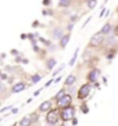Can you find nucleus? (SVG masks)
<instances>
[{
    "label": "nucleus",
    "instance_id": "1",
    "mask_svg": "<svg viewBox=\"0 0 118 126\" xmlns=\"http://www.w3.org/2000/svg\"><path fill=\"white\" fill-rule=\"evenodd\" d=\"M103 42H104V35H103L101 31H99V32L94 34L90 37V39H89V46L96 47V46L101 45Z\"/></svg>",
    "mask_w": 118,
    "mask_h": 126
},
{
    "label": "nucleus",
    "instance_id": "8",
    "mask_svg": "<svg viewBox=\"0 0 118 126\" xmlns=\"http://www.w3.org/2000/svg\"><path fill=\"white\" fill-rule=\"evenodd\" d=\"M64 36V29L61 27H56L52 30V37L54 39H60Z\"/></svg>",
    "mask_w": 118,
    "mask_h": 126
},
{
    "label": "nucleus",
    "instance_id": "41",
    "mask_svg": "<svg viewBox=\"0 0 118 126\" xmlns=\"http://www.w3.org/2000/svg\"><path fill=\"white\" fill-rule=\"evenodd\" d=\"M22 63H23V64H28V60H27V59H23Z\"/></svg>",
    "mask_w": 118,
    "mask_h": 126
},
{
    "label": "nucleus",
    "instance_id": "29",
    "mask_svg": "<svg viewBox=\"0 0 118 126\" xmlns=\"http://www.w3.org/2000/svg\"><path fill=\"white\" fill-rule=\"evenodd\" d=\"M105 12H107V11H105V9L103 8V9H102V12L100 13V17H102V16H104V13H105Z\"/></svg>",
    "mask_w": 118,
    "mask_h": 126
},
{
    "label": "nucleus",
    "instance_id": "30",
    "mask_svg": "<svg viewBox=\"0 0 118 126\" xmlns=\"http://www.w3.org/2000/svg\"><path fill=\"white\" fill-rule=\"evenodd\" d=\"M73 125H78V119L73 118Z\"/></svg>",
    "mask_w": 118,
    "mask_h": 126
},
{
    "label": "nucleus",
    "instance_id": "36",
    "mask_svg": "<svg viewBox=\"0 0 118 126\" xmlns=\"http://www.w3.org/2000/svg\"><path fill=\"white\" fill-rule=\"evenodd\" d=\"M39 93H41V89H39V90H37V92H35V93H34V96L39 95Z\"/></svg>",
    "mask_w": 118,
    "mask_h": 126
},
{
    "label": "nucleus",
    "instance_id": "7",
    "mask_svg": "<svg viewBox=\"0 0 118 126\" xmlns=\"http://www.w3.org/2000/svg\"><path fill=\"white\" fill-rule=\"evenodd\" d=\"M69 39H71V32H68V34H65L64 36L59 39V45H60L61 49H65V47L67 46V44H68V42H69Z\"/></svg>",
    "mask_w": 118,
    "mask_h": 126
},
{
    "label": "nucleus",
    "instance_id": "24",
    "mask_svg": "<svg viewBox=\"0 0 118 126\" xmlns=\"http://www.w3.org/2000/svg\"><path fill=\"white\" fill-rule=\"evenodd\" d=\"M42 4H43V6H46V7H49L50 5H51V0H43Z\"/></svg>",
    "mask_w": 118,
    "mask_h": 126
},
{
    "label": "nucleus",
    "instance_id": "9",
    "mask_svg": "<svg viewBox=\"0 0 118 126\" xmlns=\"http://www.w3.org/2000/svg\"><path fill=\"white\" fill-rule=\"evenodd\" d=\"M24 89H26V84L23 83V82H19V83L14 84V86L12 87V93H14V94L21 93L22 90H24Z\"/></svg>",
    "mask_w": 118,
    "mask_h": 126
},
{
    "label": "nucleus",
    "instance_id": "16",
    "mask_svg": "<svg viewBox=\"0 0 118 126\" xmlns=\"http://www.w3.org/2000/svg\"><path fill=\"white\" fill-rule=\"evenodd\" d=\"M79 47H76L75 49V52H74V54H73V57H72V59L69 60V66H73L74 65V63H75V60H76V58H78V53H79Z\"/></svg>",
    "mask_w": 118,
    "mask_h": 126
},
{
    "label": "nucleus",
    "instance_id": "37",
    "mask_svg": "<svg viewBox=\"0 0 118 126\" xmlns=\"http://www.w3.org/2000/svg\"><path fill=\"white\" fill-rule=\"evenodd\" d=\"M1 79H2V80H6V79H7V75H6V74H2V75H1Z\"/></svg>",
    "mask_w": 118,
    "mask_h": 126
},
{
    "label": "nucleus",
    "instance_id": "26",
    "mask_svg": "<svg viewBox=\"0 0 118 126\" xmlns=\"http://www.w3.org/2000/svg\"><path fill=\"white\" fill-rule=\"evenodd\" d=\"M38 26H39V22H38V21H34V23L31 24L33 28H36V27H38Z\"/></svg>",
    "mask_w": 118,
    "mask_h": 126
},
{
    "label": "nucleus",
    "instance_id": "33",
    "mask_svg": "<svg viewBox=\"0 0 118 126\" xmlns=\"http://www.w3.org/2000/svg\"><path fill=\"white\" fill-rule=\"evenodd\" d=\"M15 61H16V63H20V61H22V59H21L20 57H16L15 58Z\"/></svg>",
    "mask_w": 118,
    "mask_h": 126
},
{
    "label": "nucleus",
    "instance_id": "6",
    "mask_svg": "<svg viewBox=\"0 0 118 126\" xmlns=\"http://www.w3.org/2000/svg\"><path fill=\"white\" fill-rule=\"evenodd\" d=\"M99 77H100V69L93 68L90 72L88 73L87 79H88V81H90V82H96V80L99 79Z\"/></svg>",
    "mask_w": 118,
    "mask_h": 126
},
{
    "label": "nucleus",
    "instance_id": "44",
    "mask_svg": "<svg viewBox=\"0 0 118 126\" xmlns=\"http://www.w3.org/2000/svg\"><path fill=\"white\" fill-rule=\"evenodd\" d=\"M0 104H1V101H0Z\"/></svg>",
    "mask_w": 118,
    "mask_h": 126
},
{
    "label": "nucleus",
    "instance_id": "38",
    "mask_svg": "<svg viewBox=\"0 0 118 126\" xmlns=\"http://www.w3.org/2000/svg\"><path fill=\"white\" fill-rule=\"evenodd\" d=\"M17 111H19V109H13V110H12V113H16V112H17Z\"/></svg>",
    "mask_w": 118,
    "mask_h": 126
},
{
    "label": "nucleus",
    "instance_id": "12",
    "mask_svg": "<svg viewBox=\"0 0 118 126\" xmlns=\"http://www.w3.org/2000/svg\"><path fill=\"white\" fill-rule=\"evenodd\" d=\"M50 108H51V102H50V101H45V102H43V103L39 105V110L48 111V110H50Z\"/></svg>",
    "mask_w": 118,
    "mask_h": 126
},
{
    "label": "nucleus",
    "instance_id": "28",
    "mask_svg": "<svg viewBox=\"0 0 118 126\" xmlns=\"http://www.w3.org/2000/svg\"><path fill=\"white\" fill-rule=\"evenodd\" d=\"M8 109H12V105H9V107H6V108H4V109H1V110H0V112H5V111L8 110Z\"/></svg>",
    "mask_w": 118,
    "mask_h": 126
},
{
    "label": "nucleus",
    "instance_id": "32",
    "mask_svg": "<svg viewBox=\"0 0 118 126\" xmlns=\"http://www.w3.org/2000/svg\"><path fill=\"white\" fill-rule=\"evenodd\" d=\"M34 51H35V52H38V51H39V47L35 45V46H34Z\"/></svg>",
    "mask_w": 118,
    "mask_h": 126
},
{
    "label": "nucleus",
    "instance_id": "23",
    "mask_svg": "<svg viewBox=\"0 0 118 126\" xmlns=\"http://www.w3.org/2000/svg\"><path fill=\"white\" fill-rule=\"evenodd\" d=\"M107 43H108V44H114V43H115V37H114V36L108 37V38H107Z\"/></svg>",
    "mask_w": 118,
    "mask_h": 126
},
{
    "label": "nucleus",
    "instance_id": "22",
    "mask_svg": "<svg viewBox=\"0 0 118 126\" xmlns=\"http://www.w3.org/2000/svg\"><path fill=\"white\" fill-rule=\"evenodd\" d=\"M81 111H82L84 113H88V112H89V108L87 107V104H84V105H81Z\"/></svg>",
    "mask_w": 118,
    "mask_h": 126
},
{
    "label": "nucleus",
    "instance_id": "14",
    "mask_svg": "<svg viewBox=\"0 0 118 126\" xmlns=\"http://www.w3.org/2000/svg\"><path fill=\"white\" fill-rule=\"evenodd\" d=\"M111 31V24L110 23H105L104 26L102 27V29H101V32H102L103 35H109Z\"/></svg>",
    "mask_w": 118,
    "mask_h": 126
},
{
    "label": "nucleus",
    "instance_id": "19",
    "mask_svg": "<svg viewBox=\"0 0 118 126\" xmlns=\"http://www.w3.org/2000/svg\"><path fill=\"white\" fill-rule=\"evenodd\" d=\"M64 67H65V64H61V65L59 66V67H58V68L56 69V71H54L53 73H52V75H53V77H56L57 74H59V73H60L61 71H63V68H64Z\"/></svg>",
    "mask_w": 118,
    "mask_h": 126
},
{
    "label": "nucleus",
    "instance_id": "5",
    "mask_svg": "<svg viewBox=\"0 0 118 126\" xmlns=\"http://www.w3.org/2000/svg\"><path fill=\"white\" fill-rule=\"evenodd\" d=\"M58 119H59V112H58L57 109L49 111V113L46 115V122L49 124H51V125L56 124L58 122Z\"/></svg>",
    "mask_w": 118,
    "mask_h": 126
},
{
    "label": "nucleus",
    "instance_id": "18",
    "mask_svg": "<svg viewBox=\"0 0 118 126\" xmlns=\"http://www.w3.org/2000/svg\"><path fill=\"white\" fill-rule=\"evenodd\" d=\"M41 80H42V77H41V75H38V74H35V75L31 77V81H33V83H37V82H39Z\"/></svg>",
    "mask_w": 118,
    "mask_h": 126
},
{
    "label": "nucleus",
    "instance_id": "40",
    "mask_svg": "<svg viewBox=\"0 0 118 126\" xmlns=\"http://www.w3.org/2000/svg\"><path fill=\"white\" fill-rule=\"evenodd\" d=\"M60 80H61V77H59V78H57V79H56V81H54V82L57 83V82H59Z\"/></svg>",
    "mask_w": 118,
    "mask_h": 126
},
{
    "label": "nucleus",
    "instance_id": "17",
    "mask_svg": "<svg viewBox=\"0 0 118 126\" xmlns=\"http://www.w3.org/2000/svg\"><path fill=\"white\" fill-rule=\"evenodd\" d=\"M97 5V0H88L87 1V7L89 9H94Z\"/></svg>",
    "mask_w": 118,
    "mask_h": 126
},
{
    "label": "nucleus",
    "instance_id": "2",
    "mask_svg": "<svg viewBox=\"0 0 118 126\" xmlns=\"http://www.w3.org/2000/svg\"><path fill=\"white\" fill-rule=\"evenodd\" d=\"M74 115H75V108L73 107H67V108H64L63 111H61V118L63 120L67 122V120H71V119L74 118Z\"/></svg>",
    "mask_w": 118,
    "mask_h": 126
},
{
    "label": "nucleus",
    "instance_id": "11",
    "mask_svg": "<svg viewBox=\"0 0 118 126\" xmlns=\"http://www.w3.org/2000/svg\"><path fill=\"white\" fill-rule=\"evenodd\" d=\"M31 124V119L30 117H23L19 123V126H30Z\"/></svg>",
    "mask_w": 118,
    "mask_h": 126
},
{
    "label": "nucleus",
    "instance_id": "4",
    "mask_svg": "<svg viewBox=\"0 0 118 126\" xmlns=\"http://www.w3.org/2000/svg\"><path fill=\"white\" fill-rule=\"evenodd\" d=\"M71 103H72V96L68 95V94H65L60 99H58L57 101V107L64 109V108L69 107Z\"/></svg>",
    "mask_w": 118,
    "mask_h": 126
},
{
    "label": "nucleus",
    "instance_id": "27",
    "mask_svg": "<svg viewBox=\"0 0 118 126\" xmlns=\"http://www.w3.org/2000/svg\"><path fill=\"white\" fill-rule=\"evenodd\" d=\"M90 20H91V16H89V17H88V19L86 20V22L84 23V26H82V28H84V27H86V26H87V24H88V22H89Z\"/></svg>",
    "mask_w": 118,
    "mask_h": 126
},
{
    "label": "nucleus",
    "instance_id": "20",
    "mask_svg": "<svg viewBox=\"0 0 118 126\" xmlns=\"http://www.w3.org/2000/svg\"><path fill=\"white\" fill-rule=\"evenodd\" d=\"M64 95H65V89H61V90H59V92H58V94H57V95L54 96V98H56V99H57V101H58V99H60V98H61V97H63V96H64Z\"/></svg>",
    "mask_w": 118,
    "mask_h": 126
},
{
    "label": "nucleus",
    "instance_id": "35",
    "mask_svg": "<svg viewBox=\"0 0 118 126\" xmlns=\"http://www.w3.org/2000/svg\"><path fill=\"white\" fill-rule=\"evenodd\" d=\"M17 53H19V52H17L16 50H12V54H14V56H15V54H17Z\"/></svg>",
    "mask_w": 118,
    "mask_h": 126
},
{
    "label": "nucleus",
    "instance_id": "43",
    "mask_svg": "<svg viewBox=\"0 0 118 126\" xmlns=\"http://www.w3.org/2000/svg\"><path fill=\"white\" fill-rule=\"evenodd\" d=\"M80 1H88V0H80Z\"/></svg>",
    "mask_w": 118,
    "mask_h": 126
},
{
    "label": "nucleus",
    "instance_id": "10",
    "mask_svg": "<svg viewBox=\"0 0 118 126\" xmlns=\"http://www.w3.org/2000/svg\"><path fill=\"white\" fill-rule=\"evenodd\" d=\"M56 64H57V59L56 58H49L46 60V68L49 69V71H51L56 66Z\"/></svg>",
    "mask_w": 118,
    "mask_h": 126
},
{
    "label": "nucleus",
    "instance_id": "34",
    "mask_svg": "<svg viewBox=\"0 0 118 126\" xmlns=\"http://www.w3.org/2000/svg\"><path fill=\"white\" fill-rule=\"evenodd\" d=\"M26 38H27V35H26V34L21 35V39H26Z\"/></svg>",
    "mask_w": 118,
    "mask_h": 126
},
{
    "label": "nucleus",
    "instance_id": "21",
    "mask_svg": "<svg viewBox=\"0 0 118 126\" xmlns=\"http://www.w3.org/2000/svg\"><path fill=\"white\" fill-rule=\"evenodd\" d=\"M42 14H43L44 16H46V15H53V12L50 11V9H43Z\"/></svg>",
    "mask_w": 118,
    "mask_h": 126
},
{
    "label": "nucleus",
    "instance_id": "13",
    "mask_svg": "<svg viewBox=\"0 0 118 126\" xmlns=\"http://www.w3.org/2000/svg\"><path fill=\"white\" fill-rule=\"evenodd\" d=\"M71 4H72V0H59L58 1V6L59 7H64V8L69 7Z\"/></svg>",
    "mask_w": 118,
    "mask_h": 126
},
{
    "label": "nucleus",
    "instance_id": "42",
    "mask_svg": "<svg viewBox=\"0 0 118 126\" xmlns=\"http://www.w3.org/2000/svg\"><path fill=\"white\" fill-rule=\"evenodd\" d=\"M2 89H4V84L0 83V90H2Z\"/></svg>",
    "mask_w": 118,
    "mask_h": 126
},
{
    "label": "nucleus",
    "instance_id": "25",
    "mask_svg": "<svg viewBox=\"0 0 118 126\" xmlns=\"http://www.w3.org/2000/svg\"><path fill=\"white\" fill-rule=\"evenodd\" d=\"M73 26H74V22H71L68 24V26H67V30L69 31V32H71V31H72V28H73Z\"/></svg>",
    "mask_w": 118,
    "mask_h": 126
},
{
    "label": "nucleus",
    "instance_id": "31",
    "mask_svg": "<svg viewBox=\"0 0 118 126\" xmlns=\"http://www.w3.org/2000/svg\"><path fill=\"white\" fill-rule=\"evenodd\" d=\"M52 82H53V80H52V79H51V80H50L49 82H48V83L45 84V87H49V86H50V84H51V83H52Z\"/></svg>",
    "mask_w": 118,
    "mask_h": 126
},
{
    "label": "nucleus",
    "instance_id": "3",
    "mask_svg": "<svg viewBox=\"0 0 118 126\" xmlns=\"http://www.w3.org/2000/svg\"><path fill=\"white\" fill-rule=\"evenodd\" d=\"M90 89H91V84L90 83H84V86H81L79 92H78V97L80 99H84L87 98L89 93H90Z\"/></svg>",
    "mask_w": 118,
    "mask_h": 126
},
{
    "label": "nucleus",
    "instance_id": "15",
    "mask_svg": "<svg viewBox=\"0 0 118 126\" xmlns=\"http://www.w3.org/2000/svg\"><path fill=\"white\" fill-rule=\"evenodd\" d=\"M76 78L73 75V74H71V75H68V77L66 78V80H65V84L66 86H71V84H73L74 82H75Z\"/></svg>",
    "mask_w": 118,
    "mask_h": 126
},
{
    "label": "nucleus",
    "instance_id": "39",
    "mask_svg": "<svg viewBox=\"0 0 118 126\" xmlns=\"http://www.w3.org/2000/svg\"><path fill=\"white\" fill-rule=\"evenodd\" d=\"M115 35H117V36H118V26L115 28Z\"/></svg>",
    "mask_w": 118,
    "mask_h": 126
}]
</instances>
